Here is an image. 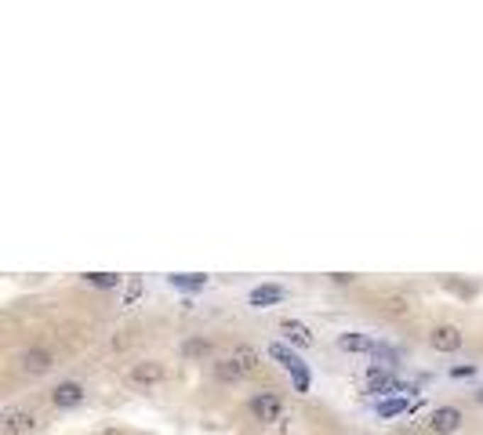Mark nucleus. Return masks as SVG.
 Returning <instances> with one entry per match:
<instances>
[{"mask_svg": "<svg viewBox=\"0 0 483 435\" xmlns=\"http://www.w3.org/2000/svg\"><path fill=\"white\" fill-rule=\"evenodd\" d=\"M367 388L371 392H414L411 385H404V381H396V378H392V374H385V370H371V374H367Z\"/></svg>", "mask_w": 483, "mask_h": 435, "instance_id": "nucleus-5", "label": "nucleus"}, {"mask_svg": "<svg viewBox=\"0 0 483 435\" xmlns=\"http://www.w3.org/2000/svg\"><path fill=\"white\" fill-rule=\"evenodd\" d=\"M186 352H189V356H200V352H207V341H189V345H186Z\"/></svg>", "mask_w": 483, "mask_h": 435, "instance_id": "nucleus-18", "label": "nucleus"}, {"mask_svg": "<svg viewBox=\"0 0 483 435\" xmlns=\"http://www.w3.org/2000/svg\"><path fill=\"white\" fill-rule=\"evenodd\" d=\"M80 399H84V388H80L77 381H62V385L51 392V402H55V407H77Z\"/></svg>", "mask_w": 483, "mask_h": 435, "instance_id": "nucleus-8", "label": "nucleus"}, {"mask_svg": "<svg viewBox=\"0 0 483 435\" xmlns=\"http://www.w3.org/2000/svg\"><path fill=\"white\" fill-rule=\"evenodd\" d=\"M22 366H26V370H33V374H44V370L51 366V356H48V352H40V349H33V352H26V356H22Z\"/></svg>", "mask_w": 483, "mask_h": 435, "instance_id": "nucleus-13", "label": "nucleus"}, {"mask_svg": "<svg viewBox=\"0 0 483 435\" xmlns=\"http://www.w3.org/2000/svg\"><path fill=\"white\" fill-rule=\"evenodd\" d=\"M338 349H345V352H378L382 345H378V341L374 337H367V334H342L338 337Z\"/></svg>", "mask_w": 483, "mask_h": 435, "instance_id": "nucleus-7", "label": "nucleus"}, {"mask_svg": "<svg viewBox=\"0 0 483 435\" xmlns=\"http://www.w3.org/2000/svg\"><path fill=\"white\" fill-rule=\"evenodd\" d=\"M269 356H273V359H277V363H284V366H287V370H291V366H294V363H298V356H294V352H291V349H284V345H269Z\"/></svg>", "mask_w": 483, "mask_h": 435, "instance_id": "nucleus-16", "label": "nucleus"}, {"mask_svg": "<svg viewBox=\"0 0 483 435\" xmlns=\"http://www.w3.org/2000/svg\"><path fill=\"white\" fill-rule=\"evenodd\" d=\"M450 374H455V378H469V374H472V366H455Z\"/></svg>", "mask_w": 483, "mask_h": 435, "instance_id": "nucleus-20", "label": "nucleus"}, {"mask_svg": "<svg viewBox=\"0 0 483 435\" xmlns=\"http://www.w3.org/2000/svg\"><path fill=\"white\" fill-rule=\"evenodd\" d=\"M131 378H135L138 385H153V381L164 378V366H160V363H142V366H135Z\"/></svg>", "mask_w": 483, "mask_h": 435, "instance_id": "nucleus-11", "label": "nucleus"}, {"mask_svg": "<svg viewBox=\"0 0 483 435\" xmlns=\"http://www.w3.org/2000/svg\"><path fill=\"white\" fill-rule=\"evenodd\" d=\"M280 330L294 341L298 349H309V345H313V334H309V327H306V323H298V320H284V327H280Z\"/></svg>", "mask_w": 483, "mask_h": 435, "instance_id": "nucleus-10", "label": "nucleus"}, {"mask_svg": "<svg viewBox=\"0 0 483 435\" xmlns=\"http://www.w3.org/2000/svg\"><path fill=\"white\" fill-rule=\"evenodd\" d=\"M411 407L407 399H385V402H378V417H396V414H404Z\"/></svg>", "mask_w": 483, "mask_h": 435, "instance_id": "nucleus-14", "label": "nucleus"}, {"mask_svg": "<svg viewBox=\"0 0 483 435\" xmlns=\"http://www.w3.org/2000/svg\"><path fill=\"white\" fill-rule=\"evenodd\" d=\"M106 435H120V431H106Z\"/></svg>", "mask_w": 483, "mask_h": 435, "instance_id": "nucleus-22", "label": "nucleus"}, {"mask_svg": "<svg viewBox=\"0 0 483 435\" xmlns=\"http://www.w3.org/2000/svg\"><path fill=\"white\" fill-rule=\"evenodd\" d=\"M476 399H479V402H483V388H479V392H476Z\"/></svg>", "mask_w": 483, "mask_h": 435, "instance_id": "nucleus-21", "label": "nucleus"}, {"mask_svg": "<svg viewBox=\"0 0 483 435\" xmlns=\"http://www.w3.org/2000/svg\"><path fill=\"white\" fill-rule=\"evenodd\" d=\"M87 283H95V287H120V276H113V272H91V276H87Z\"/></svg>", "mask_w": 483, "mask_h": 435, "instance_id": "nucleus-17", "label": "nucleus"}, {"mask_svg": "<svg viewBox=\"0 0 483 435\" xmlns=\"http://www.w3.org/2000/svg\"><path fill=\"white\" fill-rule=\"evenodd\" d=\"M138 290H142V283H138V279H131V287H128V298H124V305H131V301L138 298Z\"/></svg>", "mask_w": 483, "mask_h": 435, "instance_id": "nucleus-19", "label": "nucleus"}, {"mask_svg": "<svg viewBox=\"0 0 483 435\" xmlns=\"http://www.w3.org/2000/svg\"><path fill=\"white\" fill-rule=\"evenodd\" d=\"M429 424H433V431H436V435H450V431H458V428H462V414H458L455 407H440V410L433 414V421H429Z\"/></svg>", "mask_w": 483, "mask_h": 435, "instance_id": "nucleus-6", "label": "nucleus"}, {"mask_svg": "<svg viewBox=\"0 0 483 435\" xmlns=\"http://www.w3.org/2000/svg\"><path fill=\"white\" fill-rule=\"evenodd\" d=\"M277 301H284V287H277V283H262V287L251 290V305H255V308L277 305Z\"/></svg>", "mask_w": 483, "mask_h": 435, "instance_id": "nucleus-9", "label": "nucleus"}, {"mask_svg": "<svg viewBox=\"0 0 483 435\" xmlns=\"http://www.w3.org/2000/svg\"><path fill=\"white\" fill-rule=\"evenodd\" d=\"M207 283V276H196V272H178V276H171V287H178V290H200Z\"/></svg>", "mask_w": 483, "mask_h": 435, "instance_id": "nucleus-12", "label": "nucleus"}, {"mask_svg": "<svg viewBox=\"0 0 483 435\" xmlns=\"http://www.w3.org/2000/svg\"><path fill=\"white\" fill-rule=\"evenodd\" d=\"M433 349H436V352H458V349H462V330L450 327V323L436 327V330H433Z\"/></svg>", "mask_w": 483, "mask_h": 435, "instance_id": "nucleus-4", "label": "nucleus"}, {"mask_svg": "<svg viewBox=\"0 0 483 435\" xmlns=\"http://www.w3.org/2000/svg\"><path fill=\"white\" fill-rule=\"evenodd\" d=\"M255 370V352H236V356H229V359H222L218 366H215V374H218V381H236V378H244V374H251Z\"/></svg>", "mask_w": 483, "mask_h": 435, "instance_id": "nucleus-1", "label": "nucleus"}, {"mask_svg": "<svg viewBox=\"0 0 483 435\" xmlns=\"http://www.w3.org/2000/svg\"><path fill=\"white\" fill-rule=\"evenodd\" d=\"M0 428H4L8 435H29L37 428V417L26 414V410H4V421H0Z\"/></svg>", "mask_w": 483, "mask_h": 435, "instance_id": "nucleus-3", "label": "nucleus"}, {"mask_svg": "<svg viewBox=\"0 0 483 435\" xmlns=\"http://www.w3.org/2000/svg\"><path fill=\"white\" fill-rule=\"evenodd\" d=\"M291 381H294V392H309V370H306L301 359L291 366Z\"/></svg>", "mask_w": 483, "mask_h": 435, "instance_id": "nucleus-15", "label": "nucleus"}, {"mask_svg": "<svg viewBox=\"0 0 483 435\" xmlns=\"http://www.w3.org/2000/svg\"><path fill=\"white\" fill-rule=\"evenodd\" d=\"M280 399L277 395H269V392H262L258 399H251V414L262 421V424H273V421H280Z\"/></svg>", "mask_w": 483, "mask_h": 435, "instance_id": "nucleus-2", "label": "nucleus"}]
</instances>
